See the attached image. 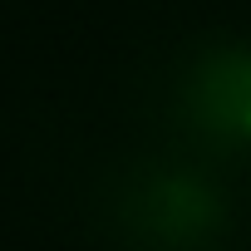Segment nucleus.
Listing matches in <instances>:
<instances>
[{
    "label": "nucleus",
    "mask_w": 251,
    "mask_h": 251,
    "mask_svg": "<svg viewBox=\"0 0 251 251\" xmlns=\"http://www.w3.org/2000/svg\"><path fill=\"white\" fill-rule=\"evenodd\" d=\"M246 128H251V108H246Z\"/></svg>",
    "instance_id": "nucleus-1"
}]
</instances>
